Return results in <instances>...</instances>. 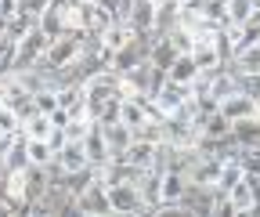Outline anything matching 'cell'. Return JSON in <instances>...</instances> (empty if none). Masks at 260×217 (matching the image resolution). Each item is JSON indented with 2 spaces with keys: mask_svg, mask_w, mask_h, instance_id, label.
I'll return each mask as SVG.
<instances>
[{
  "mask_svg": "<svg viewBox=\"0 0 260 217\" xmlns=\"http://www.w3.org/2000/svg\"><path fill=\"white\" fill-rule=\"evenodd\" d=\"M25 152H29V163H32V167H51V163H54V145H51V141L25 138Z\"/></svg>",
  "mask_w": 260,
  "mask_h": 217,
  "instance_id": "25",
  "label": "cell"
},
{
  "mask_svg": "<svg viewBox=\"0 0 260 217\" xmlns=\"http://www.w3.org/2000/svg\"><path fill=\"white\" fill-rule=\"evenodd\" d=\"M217 112L228 116L232 123H239V119H253V116H260V98L249 95V90H235V95H228V98L217 102Z\"/></svg>",
  "mask_w": 260,
  "mask_h": 217,
  "instance_id": "7",
  "label": "cell"
},
{
  "mask_svg": "<svg viewBox=\"0 0 260 217\" xmlns=\"http://www.w3.org/2000/svg\"><path fill=\"white\" fill-rule=\"evenodd\" d=\"M148 217H191V210L184 206V199H177V203H159Z\"/></svg>",
  "mask_w": 260,
  "mask_h": 217,
  "instance_id": "31",
  "label": "cell"
},
{
  "mask_svg": "<svg viewBox=\"0 0 260 217\" xmlns=\"http://www.w3.org/2000/svg\"><path fill=\"white\" fill-rule=\"evenodd\" d=\"M47 8H51V0H18V11H22V15H29L32 22H40Z\"/></svg>",
  "mask_w": 260,
  "mask_h": 217,
  "instance_id": "33",
  "label": "cell"
},
{
  "mask_svg": "<svg viewBox=\"0 0 260 217\" xmlns=\"http://www.w3.org/2000/svg\"><path fill=\"white\" fill-rule=\"evenodd\" d=\"M76 199H80V206H83L87 217H109V213H112V206H109V189H105L98 177L90 181V189L80 192Z\"/></svg>",
  "mask_w": 260,
  "mask_h": 217,
  "instance_id": "10",
  "label": "cell"
},
{
  "mask_svg": "<svg viewBox=\"0 0 260 217\" xmlns=\"http://www.w3.org/2000/svg\"><path fill=\"white\" fill-rule=\"evenodd\" d=\"M83 152H87V163L98 170V167H105L109 160H112V152H109V145H105V134H102V127H94L83 134Z\"/></svg>",
  "mask_w": 260,
  "mask_h": 217,
  "instance_id": "13",
  "label": "cell"
},
{
  "mask_svg": "<svg viewBox=\"0 0 260 217\" xmlns=\"http://www.w3.org/2000/svg\"><path fill=\"white\" fill-rule=\"evenodd\" d=\"M228 37H232V51L239 54V51H249V47H260V22L256 18H249L246 25H228Z\"/></svg>",
  "mask_w": 260,
  "mask_h": 217,
  "instance_id": "17",
  "label": "cell"
},
{
  "mask_svg": "<svg viewBox=\"0 0 260 217\" xmlns=\"http://www.w3.org/2000/svg\"><path fill=\"white\" fill-rule=\"evenodd\" d=\"M228 69H232L239 80H256V76H260V47H249V51L232 54Z\"/></svg>",
  "mask_w": 260,
  "mask_h": 217,
  "instance_id": "15",
  "label": "cell"
},
{
  "mask_svg": "<svg viewBox=\"0 0 260 217\" xmlns=\"http://www.w3.org/2000/svg\"><path fill=\"white\" fill-rule=\"evenodd\" d=\"M8 145H11V138L0 141V174H4V167H8Z\"/></svg>",
  "mask_w": 260,
  "mask_h": 217,
  "instance_id": "37",
  "label": "cell"
},
{
  "mask_svg": "<svg viewBox=\"0 0 260 217\" xmlns=\"http://www.w3.org/2000/svg\"><path fill=\"white\" fill-rule=\"evenodd\" d=\"M83 98H87V116H90V119H98V116H102L112 102H119V98H123L119 76H116L112 69L90 76V80L83 83Z\"/></svg>",
  "mask_w": 260,
  "mask_h": 217,
  "instance_id": "1",
  "label": "cell"
},
{
  "mask_svg": "<svg viewBox=\"0 0 260 217\" xmlns=\"http://www.w3.org/2000/svg\"><path fill=\"white\" fill-rule=\"evenodd\" d=\"M239 181H242L239 160H224V163H220V174H217V184H213V192H217V196H228Z\"/></svg>",
  "mask_w": 260,
  "mask_h": 217,
  "instance_id": "22",
  "label": "cell"
},
{
  "mask_svg": "<svg viewBox=\"0 0 260 217\" xmlns=\"http://www.w3.org/2000/svg\"><path fill=\"white\" fill-rule=\"evenodd\" d=\"M210 217H235V203L228 199V196H220L217 203H213V213Z\"/></svg>",
  "mask_w": 260,
  "mask_h": 217,
  "instance_id": "35",
  "label": "cell"
},
{
  "mask_svg": "<svg viewBox=\"0 0 260 217\" xmlns=\"http://www.w3.org/2000/svg\"><path fill=\"white\" fill-rule=\"evenodd\" d=\"M15 217H32V213H29V206H18V210H15Z\"/></svg>",
  "mask_w": 260,
  "mask_h": 217,
  "instance_id": "39",
  "label": "cell"
},
{
  "mask_svg": "<svg viewBox=\"0 0 260 217\" xmlns=\"http://www.w3.org/2000/svg\"><path fill=\"white\" fill-rule=\"evenodd\" d=\"M256 15V0H228V25H246Z\"/></svg>",
  "mask_w": 260,
  "mask_h": 217,
  "instance_id": "26",
  "label": "cell"
},
{
  "mask_svg": "<svg viewBox=\"0 0 260 217\" xmlns=\"http://www.w3.org/2000/svg\"><path fill=\"white\" fill-rule=\"evenodd\" d=\"M188 98H191V87H181V83H174V80H162V83H159V90H152L145 102H148L152 116H155V119H162V116H174L177 109H184V102H188Z\"/></svg>",
  "mask_w": 260,
  "mask_h": 217,
  "instance_id": "4",
  "label": "cell"
},
{
  "mask_svg": "<svg viewBox=\"0 0 260 217\" xmlns=\"http://www.w3.org/2000/svg\"><path fill=\"white\" fill-rule=\"evenodd\" d=\"M22 131V123H18V116L8 109V105H0V141H8V138H15Z\"/></svg>",
  "mask_w": 260,
  "mask_h": 217,
  "instance_id": "30",
  "label": "cell"
},
{
  "mask_svg": "<svg viewBox=\"0 0 260 217\" xmlns=\"http://www.w3.org/2000/svg\"><path fill=\"white\" fill-rule=\"evenodd\" d=\"M47 47H51V37L44 33V25L37 22V25H32L29 33L22 37V40H15V44H11V69H8V73H18V69H32V66H40L44 54H47Z\"/></svg>",
  "mask_w": 260,
  "mask_h": 217,
  "instance_id": "2",
  "label": "cell"
},
{
  "mask_svg": "<svg viewBox=\"0 0 260 217\" xmlns=\"http://www.w3.org/2000/svg\"><path fill=\"white\" fill-rule=\"evenodd\" d=\"M18 15V0H0V25Z\"/></svg>",
  "mask_w": 260,
  "mask_h": 217,
  "instance_id": "36",
  "label": "cell"
},
{
  "mask_svg": "<svg viewBox=\"0 0 260 217\" xmlns=\"http://www.w3.org/2000/svg\"><path fill=\"white\" fill-rule=\"evenodd\" d=\"M32 102H37V112H54L58 109V90H51V87H44V90H37V95H32Z\"/></svg>",
  "mask_w": 260,
  "mask_h": 217,
  "instance_id": "32",
  "label": "cell"
},
{
  "mask_svg": "<svg viewBox=\"0 0 260 217\" xmlns=\"http://www.w3.org/2000/svg\"><path fill=\"white\" fill-rule=\"evenodd\" d=\"M58 109H65L69 116H76V112H87L83 83H61V87H58Z\"/></svg>",
  "mask_w": 260,
  "mask_h": 217,
  "instance_id": "19",
  "label": "cell"
},
{
  "mask_svg": "<svg viewBox=\"0 0 260 217\" xmlns=\"http://www.w3.org/2000/svg\"><path fill=\"white\" fill-rule=\"evenodd\" d=\"M232 134H235L239 145H260V116H253V119H239L235 127H232Z\"/></svg>",
  "mask_w": 260,
  "mask_h": 217,
  "instance_id": "27",
  "label": "cell"
},
{
  "mask_svg": "<svg viewBox=\"0 0 260 217\" xmlns=\"http://www.w3.org/2000/svg\"><path fill=\"white\" fill-rule=\"evenodd\" d=\"M188 192V174L184 170H167L159 181V203H177Z\"/></svg>",
  "mask_w": 260,
  "mask_h": 217,
  "instance_id": "16",
  "label": "cell"
},
{
  "mask_svg": "<svg viewBox=\"0 0 260 217\" xmlns=\"http://www.w3.org/2000/svg\"><path fill=\"white\" fill-rule=\"evenodd\" d=\"M54 167L61 174H76V170H87V152H83V141H65L58 152H54Z\"/></svg>",
  "mask_w": 260,
  "mask_h": 217,
  "instance_id": "11",
  "label": "cell"
},
{
  "mask_svg": "<svg viewBox=\"0 0 260 217\" xmlns=\"http://www.w3.org/2000/svg\"><path fill=\"white\" fill-rule=\"evenodd\" d=\"M152 37H155V33H134L126 47H119V51L112 54L109 69H112V73H126V69L141 66V61H148V54H152Z\"/></svg>",
  "mask_w": 260,
  "mask_h": 217,
  "instance_id": "5",
  "label": "cell"
},
{
  "mask_svg": "<svg viewBox=\"0 0 260 217\" xmlns=\"http://www.w3.org/2000/svg\"><path fill=\"white\" fill-rule=\"evenodd\" d=\"M87 40H90L87 33H65V37L51 40V47H47V54H44V61H40V66H44V69H51V73H61V69H69L73 61L83 54Z\"/></svg>",
  "mask_w": 260,
  "mask_h": 217,
  "instance_id": "3",
  "label": "cell"
},
{
  "mask_svg": "<svg viewBox=\"0 0 260 217\" xmlns=\"http://www.w3.org/2000/svg\"><path fill=\"white\" fill-rule=\"evenodd\" d=\"M167 40H170L181 54H188V51H191V29H188V25H177L174 33H167Z\"/></svg>",
  "mask_w": 260,
  "mask_h": 217,
  "instance_id": "34",
  "label": "cell"
},
{
  "mask_svg": "<svg viewBox=\"0 0 260 217\" xmlns=\"http://www.w3.org/2000/svg\"><path fill=\"white\" fill-rule=\"evenodd\" d=\"M239 167L242 174H260V145H239Z\"/></svg>",
  "mask_w": 260,
  "mask_h": 217,
  "instance_id": "29",
  "label": "cell"
},
{
  "mask_svg": "<svg viewBox=\"0 0 260 217\" xmlns=\"http://www.w3.org/2000/svg\"><path fill=\"white\" fill-rule=\"evenodd\" d=\"M155 148H159V145L134 138V145L126 148V156H123V160H126L130 167H138V170H148V167H152V160H155Z\"/></svg>",
  "mask_w": 260,
  "mask_h": 217,
  "instance_id": "21",
  "label": "cell"
},
{
  "mask_svg": "<svg viewBox=\"0 0 260 217\" xmlns=\"http://www.w3.org/2000/svg\"><path fill=\"white\" fill-rule=\"evenodd\" d=\"M199 76H203V69L195 66V58H191V54H177V58H174V66L167 69V80H174V83H181V87H191Z\"/></svg>",
  "mask_w": 260,
  "mask_h": 217,
  "instance_id": "18",
  "label": "cell"
},
{
  "mask_svg": "<svg viewBox=\"0 0 260 217\" xmlns=\"http://www.w3.org/2000/svg\"><path fill=\"white\" fill-rule=\"evenodd\" d=\"M256 8H260V0H256Z\"/></svg>",
  "mask_w": 260,
  "mask_h": 217,
  "instance_id": "40",
  "label": "cell"
},
{
  "mask_svg": "<svg viewBox=\"0 0 260 217\" xmlns=\"http://www.w3.org/2000/svg\"><path fill=\"white\" fill-rule=\"evenodd\" d=\"M184 25V0H155V33L167 37Z\"/></svg>",
  "mask_w": 260,
  "mask_h": 217,
  "instance_id": "8",
  "label": "cell"
},
{
  "mask_svg": "<svg viewBox=\"0 0 260 217\" xmlns=\"http://www.w3.org/2000/svg\"><path fill=\"white\" fill-rule=\"evenodd\" d=\"M98 127H102V134H105V145H109V152H112V160L126 156V148L134 145V131H130L123 119H112V123H98Z\"/></svg>",
  "mask_w": 260,
  "mask_h": 217,
  "instance_id": "9",
  "label": "cell"
},
{
  "mask_svg": "<svg viewBox=\"0 0 260 217\" xmlns=\"http://www.w3.org/2000/svg\"><path fill=\"white\" fill-rule=\"evenodd\" d=\"M228 199L235 203V210H249V206H256V203H260V196H256V192L249 189V181H246V174H242V181L235 184V189L228 192Z\"/></svg>",
  "mask_w": 260,
  "mask_h": 217,
  "instance_id": "28",
  "label": "cell"
},
{
  "mask_svg": "<svg viewBox=\"0 0 260 217\" xmlns=\"http://www.w3.org/2000/svg\"><path fill=\"white\" fill-rule=\"evenodd\" d=\"M119 119L126 123L130 131H141L145 123L152 119V109H148L145 98H123V102H119Z\"/></svg>",
  "mask_w": 260,
  "mask_h": 217,
  "instance_id": "14",
  "label": "cell"
},
{
  "mask_svg": "<svg viewBox=\"0 0 260 217\" xmlns=\"http://www.w3.org/2000/svg\"><path fill=\"white\" fill-rule=\"evenodd\" d=\"M177 54H181V51H177V47H174L167 37H159V33L152 37V54H148V61H152L155 69H162V73H167V69L174 66V58H177Z\"/></svg>",
  "mask_w": 260,
  "mask_h": 217,
  "instance_id": "20",
  "label": "cell"
},
{
  "mask_svg": "<svg viewBox=\"0 0 260 217\" xmlns=\"http://www.w3.org/2000/svg\"><path fill=\"white\" fill-rule=\"evenodd\" d=\"M109 206H112V213H130V217H148L152 213V206L138 192V184H130V181L109 189Z\"/></svg>",
  "mask_w": 260,
  "mask_h": 217,
  "instance_id": "6",
  "label": "cell"
},
{
  "mask_svg": "<svg viewBox=\"0 0 260 217\" xmlns=\"http://www.w3.org/2000/svg\"><path fill=\"white\" fill-rule=\"evenodd\" d=\"M130 37H134V29H130L126 22H116V25H109L105 33H102V47H105L109 54H116L119 47L130 44Z\"/></svg>",
  "mask_w": 260,
  "mask_h": 217,
  "instance_id": "23",
  "label": "cell"
},
{
  "mask_svg": "<svg viewBox=\"0 0 260 217\" xmlns=\"http://www.w3.org/2000/svg\"><path fill=\"white\" fill-rule=\"evenodd\" d=\"M22 134H25V138H40V141H47V138L54 134V123H51L47 112H32V116L22 123Z\"/></svg>",
  "mask_w": 260,
  "mask_h": 217,
  "instance_id": "24",
  "label": "cell"
},
{
  "mask_svg": "<svg viewBox=\"0 0 260 217\" xmlns=\"http://www.w3.org/2000/svg\"><path fill=\"white\" fill-rule=\"evenodd\" d=\"M195 123H199V141H220V138H232V127H235V123L228 119V116H220V112H203Z\"/></svg>",
  "mask_w": 260,
  "mask_h": 217,
  "instance_id": "12",
  "label": "cell"
},
{
  "mask_svg": "<svg viewBox=\"0 0 260 217\" xmlns=\"http://www.w3.org/2000/svg\"><path fill=\"white\" fill-rule=\"evenodd\" d=\"M83 4H105V8H116V0H83Z\"/></svg>",
  "mask_w": 260,
  "mask_h": 217,
  "instance_id": "38",
  "label": "cell"
}]
</instances>
